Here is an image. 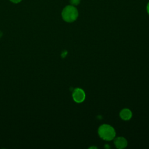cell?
Segmentation results:
<instances>
[{
	"mask_svg": "<svg viewBox=\"0 0 149 149\" xmlns=\"http://www.w3.org/2000/svg\"><path fill=\"white\" fill-rule=\"evenodd\" d=\"M61 15L64 21L68 23H72L77 19L79 12L77 8L74 6L68 5L63 9Z\"/></svg>",
	"mask_w": 149,
	"mask_h": 149,
	"instance_id": "cell-2",
	"label": "cell"
},
{
	"mask_svg": "<svg viewBox=\"0 0 149 149\" xmlns=\"http://www.w3.org/2000/svg\"><path fill=\"white\" fill-rule=\"evenodd\" d=\"M120 118L124 120H129L132 117V112L128 108H124L122 109L119 113Z\"/></svg>",
	"mask_w": 149,
	"mask_h": 149,
	"instance_id": "cell-5",
	"label": "cell"
},
{
	"mask_svg": "<svg viewBox=\"0 0 149 149\" xmlns=\"http://www.w3.org/2000/svg\"><path fill=\"white\" fill-rule=\"evenodd\" d=\"M12 2L14 3H19L22 0H10Z\"/></svg>",
	"mask_w": 149,
	"mask_h": 149,
	"instance_id": "cell-7",
	"label": "cell"
},
{
	"mask_svg": "<svg viewBox=\"0 0 149 149\" xmlns=\"http://www.w3.org/2000/svg\"><path fill=\"white\" fill-rule=\"evenodd\" d=\"M98 134L102 139L106 141H111L115 138L116 132L112 126L108 124H103L98 127Z\"/></svg>",
	"mask_w": 149,
	"mask_h": 149,
	"instance_id": "cell-1",
	"label": "cell"
},
{
	"mask_svg": "<svg viewBox=\"0 0 149 149\" xmlns=\"http://www.w3.org/2000/svg\"><path fill=\"white\" fill-rule=\"evenodd\" d=\"M147 12L148 14L149 15V2H148L147 5Z\"/></svg>",
	"mask_w": 149,
	"mask_h": 149,
	"instance_id": "cell-8",
	"label": "cell"
},
{
	"mask_svg": "<svg viewBox=\"0 0 149 149\" xmlns=\"http://www.w3.org/2000/svg\"><path fill=\"white\" fill-rule=\"evenodd\" d=\"M72 98L77 103H81L83 102L86 98V94L84 90L80 88H76L73 90L72 93Z\"/></svg>",
	"mask_w": 149,
	"mask_h": 149,
	"instance_id": "cell-3",
	"label": "cell"
},
{
	"mask_svg": "<svg viewBox=\"0 0 149 149\" xmlns=\"http://www.w3.org/2000/svg\"><path fill=\"white\" fill-rule=\"evenodd\" d=\"M114 144L117 148H125L127 146V141L123 137H118L114 139Z\"/></svg>",
	"mask_w": 149,
	"mask_h": 149,
	"instance_id": "cell-4",
	"label": "cell"
},
{
	"mask_svg": "<svg viewBox=\"0 0 149 149\" xmlns=\"http://www.w3.org/2000/svg\"><path fill=\"white\" fill-rule=\"evenodd\" d=\"M69 1H70V4L73 6L78 5L80 2V0H69Z\"/></svg>",
	"mask_w": 149,
	"mask_h": 149,
	"instance_id": "cell-6",
	"label": "cell"
}]
</instances>
